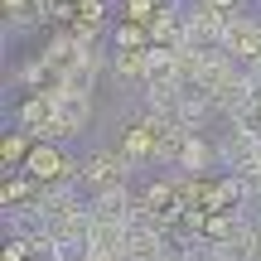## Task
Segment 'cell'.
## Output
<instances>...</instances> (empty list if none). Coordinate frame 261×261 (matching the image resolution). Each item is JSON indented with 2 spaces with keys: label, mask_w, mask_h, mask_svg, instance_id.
<instances>
[{
  "label": "cell",
  "mask_w": 261,
  "mask_h": 261,
  "mask_svg": "<svg viewBox=\"0 0 261 261\" xmlns=\"http://www.w3.org/2000/svg\"><path fill=\"white\" fill-rule=\"evenodd\" d=\"M252 121H256V126H261V97H256V107H252Z\"/></svg>",
  "instance_id": "2e32d148"
},
{
  "label": "cell",
  "mask_w": 261,
  "mask_h": 261,
  "mask_svg": "<svg viewBox=\"0 0 261 261\" xmlns=\"http://www.w3.org/2000/svg\"><path fill=\"white\" fill-rule=\"evenodd\" d=\"M112 77H136L145 83V48H112Z\"/></svg>",
  "instance_id": "ba28073f"
},
{
  "label": "cell",
  "mask_w": 261,
  "mask_h": 261,
  "mask_svg": "<svg viewBox=\"0 0 261 261\" xmlns=\"http://www.w3.org/2000/svg\"><path fill=\"white\" fill-rule=\"evenodd\" d=\"M160 5H165V0H126V5H121L126 15H121V19H136V24H150V19L160 15Z\"/></svg>",
  "instance_id": "7c38bea8"
},
{
  "label": "cell",
  "mask_w": 261,
  "mask_h": 261,
  "mask_svg": "<svg viewBox=\"0 0 261 261\" xmlns=\"http://www.w3.org/2000/svg\"><path fill=\"white\" fill-rule=\"evenodd\" d=\"M237 227H242V213H208L203 237H208V242H232Z\"/></svg>",
  "instance_id": "8fae6325"
},
{
  "label": "cell",
  "mask_w": 261,
  "mask_h": 261,
  "mask_svg": "<svg viewBox=\"0 0 261 261\" xmlns=\"http://www.w3.org/2000/svg\"><path fill=\"white\" fill-rule=\"evenodd\" d=\"M24 174L39 179V184H58V179H77V165H68L58 145L34 140V150H29V160H24Z\"/></svg>",
  "instance_id": "5b68a950"
},
{
  "label": "cell",
  "mask_w": 261,
  "mask_h": 261,
  "mask_svg": "<svg viewBox=\"0 0 261 261\" xmlns=\"http://www.w3.org/2000/svg\"><path fill=\"white\" fill-rule=\"evenodd\" d=\"M223 48L237 68H252L261 73V15H227V34H223Z\"/></svg>",
  "instance_id": "7a4b0ae2"
},
{
  "label": "cell",
  "mask_w": 261,
  "mask_h": 261,
  "mask_svg": "<svg viewBox=\"0 0 261 261\" xmlns=\"http://www.w3.org/2000/svg\"><path fill=\"white\" fill-rule=\"evenodd\" d=\"M0 5H5V15L15 19V24H24V19H29V0H0Z\"/></svg>",
  "instance_id": "5bb4252c"
},
{
  "label": "cell",
  "mask_w": 261,
  "mask_h": 261,
  "mask_svg": "<svg viewBox=\"0 0 261 261\" xmlns=\"http://www.w3.org/2000/svg\"><path fill=\"white\" fill-rule=\"evenodd\" d=\"M150 44H160V48H184V10L174 5V0H165L160 5V15L150 19Z\"/></svg>",
  "instance_id": "8992f818"
},
{
  "label": "cell",
  "mask_w": 261,
  "mask_h": 261,
  "mask_svg": "<svg viewBox=\"0 0 261 261\" xmlns=\"http://www.w3.org/2000/svg\"><path fill=\"white\" fill-rule=\"evenodd\" d=\"M48 102H54V126H48V140H73L83 136L87 121H92V92L68 83H44Z\"/></svg>",
  "instance_id": "6da1fadb"
},
{
  "label": "cell",
  "mask_w": 261,
  "mask_h": 261,
  "mask_svg": "<svg viewBox=\"0 0 261 261\" xmlns=\"http://www.w3.org/2000/svg\"><path fill=\"white\" fill-rule=\"evenodd\" d=\"M203 5H213V10H223V15H237V10H242V0H203Z\"/></svg>",
  "instance_id": "9a60e30c"
},
{
  "label": "cell",
  "mask_w": 261,
  "mask_h": 261,
  "mask_svg": "<svg viewBox=\"0 0 261 261\" xmlns=\"http://www.w3.org/2000/svg\"><path fill=\"white\" fill-rule=\"evenodd\" d=\"M39 179H5V189H0V203L5 208H19V203H34L39 198Z\"/></svg>",
  "instance_id": "30bf717a"
},
{
  "label": "cell",
  "mask_w": 261,
  "mask_h": 261,
  "mask_svg": "<svg viewBox=\"0 0 261 261\" xmlns=\"http://www.w3.org/2000/svg\"><path fill=\"white\" fill-rule=\"evenodd\" d=\"M39 252V242H34V237H5V261H29V256H34Z\"/></svg>",
  "instance_id": "4fadbf2b"
},
{
  "label": "cell",
  "mask_w": 261,
  "mask_h": 261,
  "mask_svg": "<svg viewBox=\"0 0 261 261\" xmlns=\"http://www.w3.org/2000/svg\"><path fill=\"white\" fill-rule=\"evenodd\" d=\"M121 179H130V160L121 150H92V155L77 165V184H83L87 194H102V189L121 184Z\"/></svg>",
  "instance_id": "3957f363"
},
{
  "label": "cell",
  "mask_w": 261,
  "mask_h": 261,
  "mask_svg": "<svg viewBox=\"0 0 261 261\" xmlns=\"http://www.w3.org/2000/svg\"><path fill=\"white\" fill-rule=\"evenodd\" d=\"M223 34H227V15L213 5L198 0L194 10H184V44L189 48H223Z\"/></svg>",
  "instance_id": "277c9868"
},
{
  "label": "cell",
  "mask_w": 261,
  "mask_h": 261,
  "mask_svg": "<svg viewBox=\"0 0 261 261\" xmlns=\"http://www.w3.org/2000/svg\"><path fill=\"white\" fill-rule=\"evenodd\" d=\"M112 48H150V29L136 24V19H121L112 29Z\"/></svg>",
  "instance_id": "9c48e42d"
},
{
  "label": "cell",
  "mask_w": 261,
  "mask_h": 261,
  "mask_svg": "<svg viewBox=\"0 0 261 261\" xmlns=\"http://www.w3.org/2000/svg\"><path fill=\"white\" fill-rule=\"evenodd\" d=\"M213 160H218V145L203 136V130H189V136H184V150H179V165H174V169H179V174H194V179H203V169L213 165Z\"/></svg>",
  "instance_id": "52a82bcc"
}]
</instances>
